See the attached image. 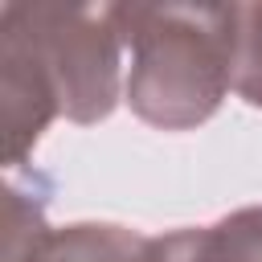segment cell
I'll return each instance as SVG.
<instances>
[{
  "label": "cell",
  "instance_id": "cell-1",
  "mask_svg": "<svg viewBox=\"0 0 262 262\" xmlns=\"http://www.w3.org/2000/svg\"><path fill=\"white\" fill-rule=\"evenodd\" d=\"M131 49L123 94L160 131H188L233 90V4H115Z\"/></svg>",
  "mask_w": 262,
  "mask_h": 262
},
{
  "label": "cell",
  "instance_id": "cell-2",
  "mask_svg": "<svg viewBox=\"0 0 262 262\" xmlns=\"http://www.w3.org/2000/svg\"><path fill=\"white\" fill-rule=\"evenodd\" d=\"M0 33L41 66L70 123H98L115 111L127 53L115 4H4Z\"/></svg>",
  "mask_w": 262,
  "mask_h": 262
},
{
  "label": "cell",
  "instance_id": "cell-3",
  "mask_svg": "<svg viewBox=\"0 0 262 262\" xmlns=\"http://www.w3.org/2000/svg\"><path fill=\"white\" fill-rule=\"evenodd\" d=\"M0 98H4V164L20 168L41 131L57 111V98L41 74V66L0 33Z\"/></svg>",
  "mask_w": 262,
  "mask_h": 262
},
{
  "label": "cell",
  "instance_id": "cell-4",
  "mask_svg": "<svg viewBox=\"0 0 262 262\" xmlns=\"http://www.w3.org/2000/svg\"><path fill=\"white\" fill-rule=\"evenodd\" d=\"M147 262H262V205H246L201 229L151 237Z\"/></svg>",
  "mask_w": 262,
  "mask_h": 262
},
{
  "label": "cell",
  "instance_id": "cell-5",
  "mask_svg": "<svg viewBox=\"0 0 262 262\" xmlns=\"http://www.w3.org/2000/svg\"><path fill=\"white\" fill-rule=\"evenodd\" d=\"M151 237L111 225V221H74L49 229L20 262H147Z\"/></svg>",
  "mask_w": 262,
  "mask_h": 262
},
{
  "label": "cell",
  "instance_id": "cell-6",
  "mask_svg": "<svg viewBox=\"0 0 262 262\" xmlns=\"http://www.w3.org/2000/svg\"><path fill=\"white\" fill-rule=\"evenodd\" d=\"M233 94L262 111V0L233 4Z\"/></svg>",
  "mask_w": 262,
  "mask_h": 262
}]
</instances>
